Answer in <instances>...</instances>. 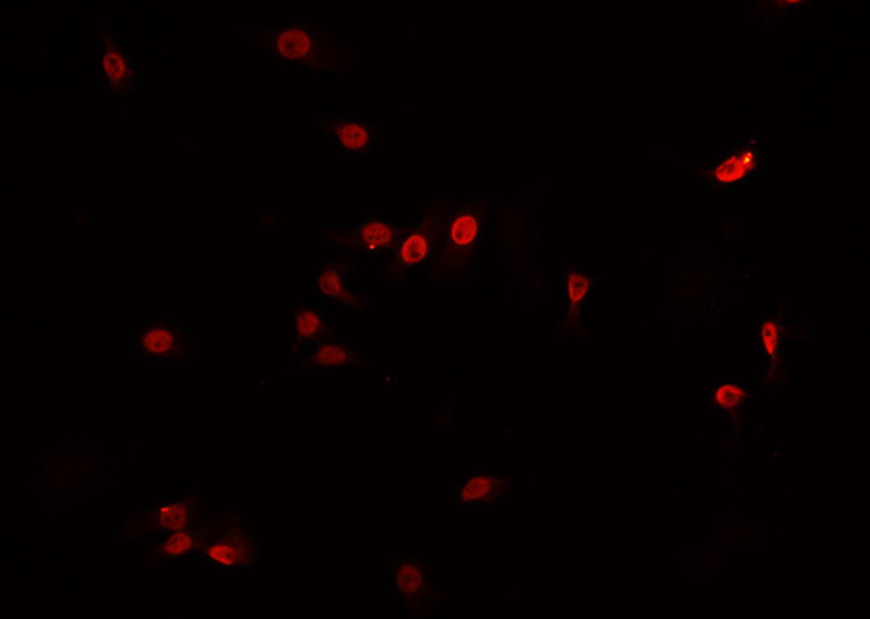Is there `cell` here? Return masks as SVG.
<instances>
[{
  "mask_svg": "<svg viewBox=\"0 0 870 619\" xmlns=\"http://www.w3.org/2000/svg\"><path fill=\"white\" fill-rule=\"evenodd\" d=\"M267 47L286 63L323 70L325 66L324 42L307 26L288 25L271 31Z\"/></svg>",
  "mask_w": 870,
  "mask_h": 619,
  "instance_id": "obj_1",
  "label": "cell"
},
{
  "mask_svg": "<svg viewBox=\"0 0 870 619\" xmlns=\"http://www.w3.org/2000/svg\"><path fill=\"white\" fill-rule=\"evenodd\" d=\"M483 216L473 209H462L454 214L445 226L440 266L445 269L462 268L473 256L481 241Z\"/></svg>",
  "mask_w": 870,
  "mask_h": 619,
  "instance_id": "obj_2",
  "label": "cell"
},
{
  "mask_svg": "<svg viewBox=\"0 0 870 619\" xmlns=\"http://www.w3.org/2000/svg\"><path fill=\"white\" fill-rule=\"evenodd\" d=\"M444 219L438 214H426L423 221L408 232L407 237L400 241L397 250V259L393 269L398 273L407 270H417L426 266V261L433 256L435 245L441 240L445 231Z\"/></svg>",
  "mask_w": 870,
  "mask_h": 619,
  "instance_id": "obj_3",
  "label": "cell"
},
{
  "mask_svg": "<svg viewBox=\"0 0 870 619\" xmlns=\"http://www.w3.org/2000/svg\"><path fill=\"white\" fill-rule=\"evenodd\" d=\"M509 478L495 473H476L459 486L456 502L460 506H481L500 501L509 490Z\"/></svg>",
  "mask_w": 870,
  "mask_h": 619,
  "instance_id": "obj_4",
  "label": "cell"
},
{
  "mask_svg": "<svg viewBox=\"0 0 870 619\" xmlns=\"http://www.w3.org/2000/svg\"><path fill=\"white\" fill-rule=\"evenodd\" d=\"M254 554V542L245 531L230 530L206 547V556L216 568L247 566Z\"/></svg>",
  "mask_w": 870,
  "mask_h": 619,
  "instance_id": "obj_5",
  "label": "cell"
},
{
  "mask_svg": "<svg viewBox=\"0 0 870 619\" xmlns=\"http://www.w3.org/2000/svg\"><path fill=\"white\" fill-rule=\"evenodd\" d=\"M398 237L399 232L389 223L381 219H371L360 226L353 237V244H356L363 251L378 252L395 247Z\"/></svg>",
  "mask_w": 870,
  "mask_h": 619,
  "instance_id": "obj_6",
  "label": "cell"
},
{
  "mask_svg": "<svg viewBox=\"0 0 870 619\" xmlns=\"http://www.w3.org/2000/svg\"><path fill=\"white\" fill-rule=\"evenodd\" d=\"M142 356L151 360H167L179 351V337L171 328L154 325L147 328L140 338Z\"/></svg>",
  "mask_w": 870,
  "mask_h": 619,
  "instance_id": "obj_7",
  "label": "cell"
},
{
  "mask_svg": "<svg viewBox=\"0 0 870 619\" xmlns=\"http://www.w3.org/2000/svg\"><path fill=\"white\" fill-rule=\"evenodd\" d=\"M99 66L102 76L112 87H124L130 82V59H126L125 54L115 44L106 42L100 51Z\"/></svg>",
  "mask_w": 870,
  "mask_h": 619,
  "instance_id": "obj_8",
  "label": "cell"
},
{
  "mask_svg": "<svg viewBox=\"0 0 870 619\" xmlns=\"http://www.w3.org/2000/svg\"><path fill=\"white\" fill-rule=\"evenodd\" d=\"M316 286H318L321 295L328 297V299L340 302V304L350 306V308L359 306L360 299L348 290L344 275L341 273L340 269L331 268V266L323 269L316 276Z\"/></svg>",
  "mask_w": 870,
  "mask_h": 619,
  "instance_id": "obj_9",
  "label": "cell"
},
{
  "mask_svg": "<svg viewBox=\"0 0 870 619\" xmlns=\"http://www.w3.org/2000/svg\"><path fill=\"white\" fill-rule=\"evenodd\" d=\"M359 359L356 352L338 342H326L316 347L305 366L312 369H340L352 366Z\"/></svg>",
  "mask_w": 870,
  "mask_h": 619,
  "instance_id": "obj_10",
  "label": "cell"
},
{
  "mask_svg": "<svg viewBox=\"0 0 870 619\" xmlns=\"http://www.w3.org/2000/svg\"><path fill=\"white\" fill-rule=\"evenodd\" d=\"M334 135L341 149L348 152H366L373 142L371 130L356 121H343L334 128Z\"/></svg>",
  "mask_w": 870,
  "mask_h": 619,
  "instance_id": "obj_11",
  "label": "cell"
},
{
  "mask_svg": "<svg viewBox=\"0 0 870 619\" xmlns=\"http://www.w3.org/2000/svg\"><path fill=\"white\" fill-rule=\"evenodd\" d=\"M395 585L399 594L408 602L417 601L426 590V575L418 564L405 561L395 573Z\"/></svg>",
  "mask_w": 870,
  "mask_h": 619,
  "instance_id": "obj_12",
  "label": "cell"
},
{
  "mask_svg": "<svg viewBox=\"0 0 870 619\" xmlns=\"http://www.w3.org/2000/svg\"><path fill=\"white\" fill-rule=\"evenodd\" d=\"M156 521L161 530L178 533L189 523V508L185 502H171L161 505L156 511Z\"/></svg>",
  "mask_w": 870,
  "mask_h": 619,
  "instance_id": "obj_13",
  "label": "cell"
},
{
  "mask_svg": "<svg viewBox=\"0 0 870 619\" xmlns=\"http://www.w3.org/2000/svg\"><path fill=\"white\" fill-rule=\"evenodd\" d=\"M293 327L298 340L307 341L321 335L325 323L321 312L316 309H298L293 316Z\"/></svg>",
  "mask_w": 870,
  "mask_h": 619,
  "instance_id": "obj_14",
  "label": "cell"
},
{
  "mask_svg": "<svg viewBox=\"0 0 870 619\" xmlns=\"http://www.w3.org/2000/svg\"><path fill=\"white\" fill-rule=\"evenodd\" d=\"M750 161H752L750 157L740 159L737 154L728 157V159H724V161H721V163L715 168V180L721 183V185H731V183L740 182L743 176L746 175L745 166L750 163Z\"/></svg>",
  "mask_w": 870,
  "mask_h": 619,
  "instance_id": "obj_15",
  "label": "cell"
},
{
  "mask_svg": "<svg viewBox=\"0 0 870 619\" xmlns=\"http://www.w3.org/2000/svg\"><path fill=\"white\" fill-rule=\"evenodd\" d=\"M589 290H591V280L585 275H582L579 271L567 273L566 297L567 302L571 305V309H569L571 314L578 312L582 302L585 301V297L588 296Z\"/></svg>",
  "mask_w": 870,
  "mask_h": 619,
  "instance_id": "obj_16",
  "label": "cell"
},
{
  "mask_svg": "<svg viewBox=\"0 0 870 619\" xmlns=\"http://www.w3.org/2000/svg\"><path fill=\"white\" fill-rule=\"evenodd\" d=\"M763 349L771 360H776L779 356V342H781V327L774 319H767L760 328Z\"/></svg>",
  "mask_w": 870,
  "mask_h": 619,
  "instance_id": "obj_17",
  "label": "cell"
},
{
  "mask_svg": "<svg viewBox=\"0 0 870 619\" xmlns=\"http://www.w3.org/2000/svg\"><path fill=\"white\" fill-rule=\"evenodd\" d=\"M195 545V537L185 530L174 533L163 545L160 547V551L166 557L185 556Z\"/></svg>",
  "mask_w": 870,
  "mask_h": 619,
  "instance_id": "obj_18",
  "label": "cell"
},
{
  "mask_svg": "<svg viewBox=\"0 0 870 619\" xmlns=\"http://www.w3.org/2000/svg\"><path fill=\"white\" fill-rule=\"evenodd\" d=\"M745 396V390L741 389L740 386L734 385V383H724V385L719 386V389L715 390L714 401L719 408L733 411V409L740 406Z\"/></svg>",
  "mask_w": 870,
  "mask_h": 619,
  "instance_id": "obj_19",
  "label": "cell"
}]
</instances>
